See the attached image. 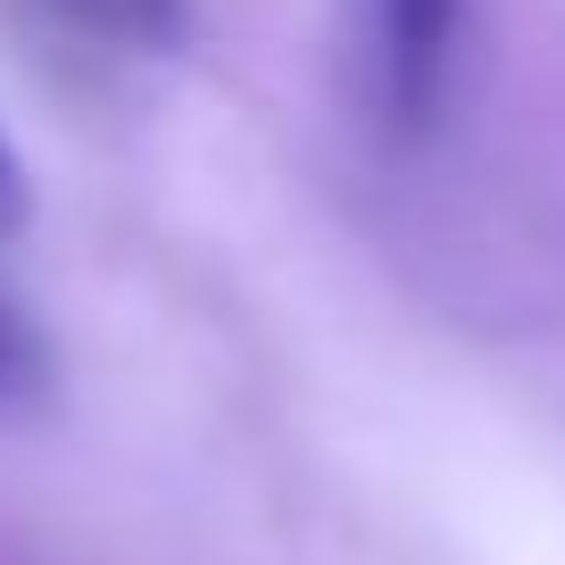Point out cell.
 Segmentation results:
<instances>
[{"label": "cell", "mask_w": 565, "mask_h": 565, "mask_svg": "<svg viewBox=\"0 0 565 565\" xmlns=\"http://www.w3.org/2000/svg\"><path fill=\"white\" fill-rule=\"evenodd\" d=\"M366 9H374V84H383V117L399 125V134H424V125L441 117L466 0H366Z\"/></svg>", "instance_id": "6da1fadb"}, {"label": "cell", "mask_w": 565, "mask_h": 565, "mask_svg": "<svg viewBox=\"0 0 565 565\" xmlns=\"http://www.w3.org/2000/svg\"><path fill=\"white\" fill-rule=\"evenodd\" d=\"M42 9L108 51H175L183 42V0H42Z\"/></svg>", "instance_id": "7a4b0ae2"}, {"label": "cell", "mask_w": 565, "mask_h": 565, "mask_svg": "<svg viewBox=\"0 0 565 565\" xmlns=\"http://www.w3.org/2000/svg\"><path fill=\"white\" fill-rule=\"evenodd\" d=\"M42 407H51V341L34 333V317H25L9 291H0V424L42 416Z\"/></svg>", "instance_id": "3957f363"}, {"label": "cell", "mask_w": 565, "mask_h": 565, "mask_svg": "<svg viewBox=\"0 0 565 565\" xmlns=\"http://www.w3.org/2000/svg\"><path fill=\"white\" fill-rule=\"evenodd\" d=\"M25 209H34V192H25V167H18V150H9V134H0V242L25 225Z\"/></svg>", "instance_id": "277c9868"}]
</instances>
